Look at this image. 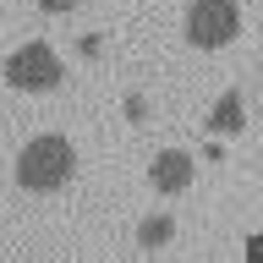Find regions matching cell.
<instances>
[{"label": "cell", "mask_w": 263, "mask_h": 263, "mask_svg": "<svg viewBox=\"0 0 263 263\" xmlns=\"http://www.w3.org/2000/svg\"><path fill=\"white\" fill-rule=\"evenodd\" d=\"M181 33L192 49H225L241 33V6L236 0H192L181 16Z\"/></svg>", "instance_id": "3957f363"}, {"label": "cell", "mask_w": 263, "mask_h": 263, "mask_svg": "<svg viewBox=\"0 0 263 263\" xmlns=\"http://www.w3.org/2000/svg\"><path fill=\"white\" fill-rule=\"evenodd\" d=\"M77 176V148L61 132H39L22 143L16 154V186L22 192H61L66 181Z\"/></svg>", "instance_id": "6da1fadb"}, {"label": "cell", "mask_w": 263, "mask_h": 263, "mask_svg": "<svg viewBox=\"0 0 263 263\" xmlns=\"http://www.w3.org/2000/svg\"><path fill=\"white\" fill-rule=\"evenodd\" d=\"M143 115H148V104H143L137 93H132V99H126V121H143Z\"/></svg>", "instance_id": "52a82bcc"}, {"label": "cell", "mask_w": 263, "mask_h": 263, "mask_svg": "<svg viewBox=\"0 0 263 263\" xmlns=\"http://www.w3.org/2000/svg\"><path fill=\"white\" fill-rule=\"evenodd\" d=\"M247 258H263V236H247Z\"/></svg>", "instance_id": "9c48e42d"}, {"label": "cell", "mask_w": 263, "mask_h": 263, "mask_svg": "<svg viewBox=\"0 0 263 263\" xmlns=\"http://www.w3.org/2000/svg\"><path fill=\"white\" fill-rule=\"evenodd\" d=\"M0 77H6V88H16V93H55L66 82V66L61 55L49 44H16L11 55H6V66H0Z\"/></svg>", "instance_id": "7a4b0ae2"}, {"label": "cell", "mask_w": 263, "mask_h": 263, "mask_svg": "<svg viewBox=\"0 0 263 263\" xmlns=\"http://www.w3.org/2000/svg\"><path fill=\"white\" fill-rule=\"evenodd\" d=\"M192 176H197V159L186 154V148H159V154H154V164H148V186H154V192H164V197L186 192V186H192Z\"/></svg>", "instance_id": "277c9868"}, {"label": "cell", "mask_w": 263, "mask_h": 263, "mask_svg": "<svg viewBox=\"0 0 263 263\" xmlns=\"http://www.w3.org/2000/svg\"><path fill=\"white\" fill-rule=\"evenodd\" d=\"M170 236H176V214H148L143 225H137V241H143L148 252H159Z\"/></svg>", "instance_id": "8992f818"}, {"label": "cell", "mask_w": 263, "mask_h": 263, "mask_svg": "<svg viewBox=\"0 0 263 263\" xmlns=\"http://www.w3.org/2000/svg\"><path fill=\"white\" fill-rule=\"evenodd\" d=\"M39 6H44V11H55V16H61V11H71L77 0H39Z\"/></svg>", "instance_id": "ba28073f"}, {"label": "cell", "mask_w": 263, "mask_h": 263, "mask_svg": "<svg viewBox=\"0 0 263 263\" xmlns=\"http://www.w3.org/2000/svg\"><path fill=\"white\" fill-rule=\"evenodd\" d=\"M209 126H214V137H236V132L247 126L241 93H219V104H214V110H209Z\"/></svg>", "instance_id": "5b68a950"}]
</instances>
